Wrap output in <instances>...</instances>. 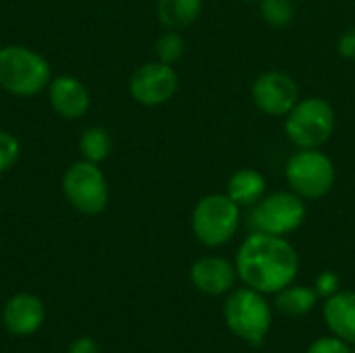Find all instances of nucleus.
Masks as SVG:
<instances>
[{
    "label": "nucleus",
    "instance_id": "1",
    "mask_svg": "<svg viewBox=\"0 0 355 353\" xmlns=\"http://www.w3.org/2000/svg\"><path fill=\"white\" fill-rule=\"evenodd\" d=\"M235 266L245 287L266 295L279 293L295 281L300 258L287 237L252 231L237 252Z\"/></svg>",
    "mask_w": 355,
    "mask_h": 353
},
{
    "label": "nucleus",
    "instance_id": "2",
    "mask_svg": "<svg viewBox=\"0 0 355 353\" xmlns=\"http://www.w3.org/2000/svg\"><path fill=\"white\" fill-rule=\"evenodd\" d=\"M52 81L50 62L35 50L19 44L0 48V87L12 96L29 98Z\"/></svg>",
    "mask_w": 355,
    "mask_h": 353
},
{
    "label": "nucleus",
    "instance_id": "3",
    "mask_svg": "<svg viewBox=\"0 0 355 353\" xmlns=\"http://www.w3.org/2000/svg\"><path fill=\"white\" fill-rule=\"evenodd\" d=\"M335 125V108L329 100L318 96L300 98L285 114V135L297 150L322 148L331 139Z\"/></svg>",
    "mask_w": 355,
    "mask_h": 353
},
{
    "label": "nucleus",
    "instance_id": "4",
    "mask_svg": "<svg viewBox=\"0 0 355 353\" xmlns=\"http://www.w3.org/2000/svg\"><path fill=\"white\" fill-rule=\"evenodd\" d=\"M225 322L235 337L258 347L270 333L272 310L264 293L252 287L233 289L225 302Z\"/></svg>",
    "mask_w": 355,
    "mask_h": 353
},
{
    "label": "nucleus",
    "instance_id": "5",
    "mask_svg": "<svg viewBox=\"0 0 355 353\" xmlns=\"http://www.w3.org/2000/svg\"><path fill=\"white\" fill-rule=\"evenodd\" d=\"M241 208L227 193H208L198 200L191 212V231L206 248L229 243L239 229Z\"/></svg>",
    "mask_w": 355,
    "mask_h": 353
},
{
    "label": "nucleus",
    "instance_id": "6",
    "mask_svg": "<svg viewBox=\"0 0 355 353\" xmlns=\"http://www.w3.org/2000/svg\"><path fill=\"white\" fill-rule=\"evenodd\" d=\"M289 189L304 200H320L329 196L337 181V169L331 156L320 148L295 150L285 164Z\"/></svg>",
    "mask_w": 355,
    "mask_h": 353
},
{
    "label": "nucleus",
    "instance_id": "7",
    "mask_svg": "<svg viewBox=\"0 0 355 353\" xmlns=\"http://www.w3.org/2000/svg\"><path fill=\"white\" fill-rule=\"evenodd\" d=\"M306 221V200L297 193L275 191L266 193L250 212V227L258 233L287 237L295 233Z\"/></svg>",
    "mask_w": 355,
    "mask_h": 353
},
{
    "label": "nucleus",
    "instance_id": "8",
    "mask_svg": "<svg viewBox=\"0 0 355 353\" xmlns=\"http://www.w3.org/2000/svg\"><path fill=\"white\" fill-rule=\"evenodd\" d=\"M62 193L77 212L87 216L104 212L110 198L108 181L102 169L89 160H79L67 169L62 177Z\"/></svg>",
    "mask_w": 355,
    "mask_h": 353
},
{
    "label": "nucleus",
    "instance_id": "9",
    "mask_svg": "<svg viewBox=\"0 0 355 353\" xmlns=\"http://www.w3.org/2000/svg\"><path fill=\"white\" fill-rule=\"evenodd\" d=\"M179 89V75L173 64L152 60L135 69L129 79V94L141 106H162Z\"/></svg>",
    "mask_w": 355,
    "mask_h": 353
},
{
    "label": "nucleus",
    "instance_id": "10",
    "mask_svg": "<svg viewBox=\"0 0 355 353\" xmlns=\"http://www.w3.org/2000/svg\"><path fill=\"white\" fill-rule=\"evenodd\" d=\"M250 94L260 112L268 117H285L300 100V85L289 73L272 69L256 77Z\"/></svg>",
    "mask_w": 355,
    "mask_h": 353
},
{
    "label": "nucleus",
    "instance_id": "11",
    "mask_svg": "<svg viewBox=\"0 0 355 353\" xmlns=\"http://www.w3.org/2000/svg\"><path fill=\"white\" fill-rule=\"evenodd\" d=\"M189 279L198 291L216 298V295H225V293L233 291L239 275H237V266L233 262H229L227 258L204 256L193 262V266L189 270Z\"/></svg>",
    "mask_w": 355,
    "mask_h": 353
},
{
    "label": "nucleus",
    "instance_id": "12",
    "mask_svg": "<svg viewBox=\"0 0 355 353\" xmlns=\"http://www.w3.org/2000/svg\"><path fill=\"white\" fill-rule=\"evenodd\" d=\"M48 100L54 112L67 121L81 119L89 108V92L85 83L73 75L54 77L48 85Z\"/></svg>",
    "mask_w": 355,
    "mask_h": 353
},
{
    "label": "nucleus",
    "instance_id": "13",
    "mask_svg": "<svg viewBox=\"0 0 355 353\" xmlns=\"http://www.w3.org/2000/svg\"><path fill=\"white\" fill-rule=\"evenodd\" d=\"M44 318H46L44 304L31 293L12 295L2 310V322L6 331L19 337H27L40 331V327L44 325Z\"/></svg>",
    "mask_w": 355,
    "mask_h": 353
},
{
    "label": "nucleus",
    "instance_id": "14",
    "mask_svg": "<svg viewBox=\"0 0 355 353\" xmlns=\"http://www.w3.org/2000/svg\"><path fill=\"white\" fill-rule=\"evenodd\" d=\"M324 320L331 333L355 343V291H337L324 304Z\"/></svg>",
    "mask_w": 355,
    "mask_h": 353
},
{
    "label": "nucleus",
    "instance_id": "15",
    "mask_svg": "<svg viewBox=\"0 0 355 353\" xmlns=\"http://www.w3.org/2000/svg\"><path fill=\"white\" fill-rule=\"evenodd\" d=\"M227 196L239 208H252L266 196V179L256 169H239L229 177Z\"/></svg>",
    "mask_w": 355,
    "mask_h": 353
},
{
    "label": "nucleus",
    "instance_id": "16",
    "mask_svg": "<svg viewBox=\"0 0 355 353\" xmlns=\"http://www.w3.org/2000/svg\"><path fill=\"white\" fill-rule=\"evenodd\" d=\"M204 8V0H158L156 15L166 29H187L193 25Z\"/></svg>",
    "mask_w": 355,
    "mask_h": 353
},
{
    "label": "nucleus",
    "instance_id": "17",
    "mask_svg": "<svg viewBox=\"0 0 355 353\" xmlns=\"http://www.w3.org/2000/svg\"><path fill=\"white\" fill-rule=\"evenodd\" d=\"M318 293L314 287H304V285H287L277 293L275 306L281 314L285 316H304L310 314L316 304H318Z\"/></svg>",
    "mask_w": 355,
    "mask_h": 353
},
{
    "label": "nucleus",
    "instance_id": "18",
    "mask_svg": "<svg viewBox=\"0 0 355 353\" xmlns=\"http://www.w3.org/2000/svg\"><path fill=\"white\" fill-rule=\"evenodd\" d=\"M79 150L83 154V160L100 164L112 152V137L104 127H87L79 137Z\"/></svg>",
    "mask_w": 355,
    "mask_h": 353
},
{
    "label": "nucleus",
    "instance_id": "19",
    "mask_svg": "<svg viewBox=\"0 0 355 353\" xmlns=\"http://www.w3.org/2000/svg\"><path fill=\"white\" fill-rule=\"evenodd\" d=\"M260 15L264 19L266 25L270 27H287L291 25L293 17H295V6L293 0H260Z\"/></svg>",
    "mask_w": 355,
    "mask_h": 353
},
{
    "label": "nucleus",
    "instance_id": "20",
    "mask_svg": "<svg viewBox=\"0 0 355 353\" xmlns=\"http://www.w3.org/2000/svg\"><path fill=\"white\" fill-rule=\"evenodd\" d=\"M154 52H156V60L166 62V64H175L177 60H181V56L185 52V40L179 31L168 29L156 40Z\"/></svg>",
    "mask_w": 355,
    "mask_h": 353
},
{
    "label": "nucleus",
    "instance_id": "21",
    "mask_svg": "<svg viewBox=\"0 0 355 353\" xmlns=\"http://www.w3.org/2000/svg\"><path fill=\"white\" fill-rule=\"evenodd\" d=\"M19 152H21L19 139L12 133L0 129V175L6 173L17 162Z\"/></svg>",
    "mask_w": 355,
    "mask_h": 353
},
{
    "label": "nucleus",
    "instance_id": "22",
    "mask_svg": "<svg viewBox=\"0 0 355 353\" xmlns=\"http://www.w3.org/2000/svg\"><path fill=\"white\" fill-rule=\"evenodd\" d=\"M308 353H352L349 350V343L339 339V337H320L316 339L310 347Z\"/></svg>",
    "mask_w": 355,
    "mask_h": 353
},
{
    "label": "nucleus",
    "instance_id": "23",
    "mask_svg": "<svg viewBox=\"0 0 355 353\" xmlns=\"http://www.w3.org/2000/svg\"><path fill=\"white\" fill-rule=\"evenodd\" d=\"M341 287V281H339V275H335L333 270H324L318 275L316 283H314V289L318 293V298H324L329 300L331 295H335Z\"/></svg>",
    "mask_w": 355,
    "mask_h": 353
},
{
    "label": "nucleus",
    "instance_id": "24",
    "mask_svg": "<svg viewBox=\"0 0 355 353\" xmlns=\"http://www.w3.org/2000/svg\"><path fill=\"white\" fill-rule=\"evenodd\" d=\"M337 52L345 60H355V27L343 31L337 40Z\"/></svg>",
    "mask_w": 355,
    "mask_h": 353
},
{
    "label": "nucleus",
    "instance_id": "25",
    "mask_svg": "<svg viewBox=\"0 0 355 353\" xmlns=\"http://www.w3.org/2000/svg\"><path fill=\"white\" fill-rule=\"evenodd\" d=\"M69 353H100V350H98V343L92 337H79L69 347Z\"/></svg>",
    "mask_w": 355,
    "mask_h": 353
},
{
    "label": "nucleus",
    "instance_id": "26",
    "mask_svg": "<svg viewBox=\"0 0 355 353\" xmlns=\"http://www.w3.org/2000/svg\"><path fill=\"white\" fill-rule=\"evenodd\" d=\"M241 2H260V0H241Z\"/></svg>",
    "mask_w": 355,
    "mask_h": 353
},
{
    "label": "nucleus",
    "instance_id": "27",
    "mask_svg": "<svg viewBox=\"0 0 355 353\" xmlns=\"http://www.w3.org/2000/svg\"><path fill=\"white\" fill-rule=\"evenodd\" d=\"M293 2H302V0H293Z\"/></svg>",
    "mask_w": 355,
    "mask_h": 353
},
{
    "label": "nucleus",
    "instance_id": "28",
    "mask_svg": "<svg viewBox=\"0 0 355 353\" xmlns=\"http://www.w3.org/2000/svg\"><path fill=\"white\" fill-rule=\"evenodd\" d=\"M352 353H355V350H352Z\"/></svg>",
    "mask_w": 355,
    "mask_h": 353
}]
</instances>
